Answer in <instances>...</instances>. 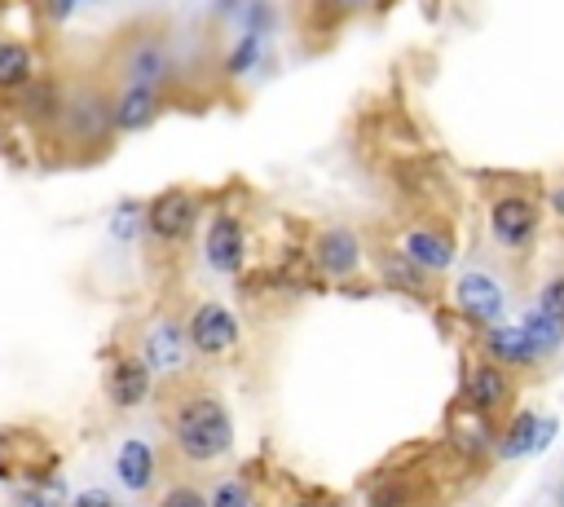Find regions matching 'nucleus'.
I'll use <instances>...</instances> for the list:
<instances>
[{
  "mask_svg": "<svg viewBox=\"0 0 564 507\" xmlns=\"http://www.w3.org/2000/svg\"><path fill=\"white\" fill-rule=\"evenodd\" d=\"M167 432L185 463H212L234 450V419L225 401L207 388H189L167 401Z\"/></svg>",
  "mask_w": 564,
  "mask_h": 507,
  "instance_id": "nucleus-1",
  "label": "nucleus"
},
{
  "mask_svg": "<svg viewBox=\"0 0 564 507\" xmlns=\"http://www.w3.org/2000/svg\"><path fill=\"white\" fill-rule=\"evenodd\" d=\"M53 128L62 132V141L70 150H88V154L101 150L115 132V123H110V84L101 75H88V71L62 79V101H57Z\"/></svg>",
  "mask_w": 564,
  "mask_h": 507,
  "instance_id": "nucleus-2",
  "label": "nucleus"
},
{
  "mask_svg": "<svg viewBox=\"0 0 564 507\" xmlns=\"http://www.w3.org/2000/svg\"><path fill=\"white\" fill-rule=\"evenodd\" d=\"M115 71H119V84L163 88L176 71V48L159 26H132L128 35H119Z\"/></svg>",
  "mask_w": 564,
  "mask_h": 507,
  "instance_id": "nucleus-3",
  "label": "nucleus"
},
{
  "mask_svg": "<svg viewBox=\"0 0 564 507\" xmlns=\"http://www.w3.org/2000/svg\"><path fill=\"white\" fill-rule=\"evenodd\" d=\"M463 397H467V406H471V414H476V419L494 423V419H502V414L511 410V401H516V379L507 375V366H498V362L480 357V362H471V366H467Z\"/></svg>",
  "mask_w": 564,
  "mask_h": 507,
  "instance_id": "nucleus-4",
  "label": "nucleus"
},
{
  "mask_svg": "<svg viewBox=\"0 0 564 507\" xmlns=\"http://www.w3.org/2000/svg\"><path fill=\"white\" fill-rule=\"evenodd\" d=\"M198 229V194L189 190H163L145 203V234H154L167 247H181Z\"/></svg>",
  "mask_w": 564,
  "mask_h": 507,
  "instance_id": "nucleus-5",
  "label": "nucleus"
},
{
  "mask_svg": "<svg viewBox=\"0 0 564 507\" xmlns=\"http://www.w3.org/2000/svg\"><path fill=\"white\" fill-rule=\"evenodd\" d=\"M185 339H189V353H203V357H225L234 344H238V317L220 304V300H203L189 322H185Z\"/></svg>",
  "mask_w": 564,
  "mask_h": 507,
  "instance_id": "nucleus-6",
  "label": "nucleus"
},
{
  "mask_svg": "<svg viewBox=\"0 0 564 507\" xmlns=\"http://www.w3.org/2000/svg\"><path fill=\"white\" fill-rule=\"evenodd\" d=\"M489 234L507 251H524L538 234V207L524 194H498L489 203Z\"/></svg>",
  "mask_w": 564,
  "mask_h": 507,
  "instance_id": "nucleus-7",
  "label": "nucleus"
},
{
  "mask_svg": "<svg viewBox=\"0 0 564 507\" xmlns=\"http://www.w3.org/2000/svg\"><path fill=\"white\" fill-rule=\"evenodd\" d=\"M145 366H150V375L159 370V375H176V370H185V362H189V339H185V326L176 322V317H154L150 326H145V335H141V353H137Z\"/></svg>",
  "mask_w": 564,
  "mask_h": 507,
  "instance_id": "nucleus-8",
  "label": "nucleus"
},
{
  "mask_svg": "<svg viewBox=\"0 0 564 507\" xmlns=\"http://www.w3.org/2000/svg\"><path fill=\"white\" fill-rule=\"evenodd\" d=\"M401 256L423 273H441L454 260V234L441 220H414L401 234Z\"/></svg>",
  "mask_w": 564,
  "mask_h": 507,
  "instance_id": "nucleus-9",
  "label": "nucleus"
},
{
  "mask_svg": "<svg viewBox=\"0 0 564 507\" xmlns=\"http://www.w3.org/2000/svg\"><path fill=\"white\" fill-rule=\"evenodd\" d=\"M454 304H458L463 317H471V322H480V326H498L502 313H507V295H502V287H498L489 273H480V269H471V273L458 278V287H454Z\"/></svg>",
  "mask_w": 564,
  "mask_h": 507,
  "instance_id": "nucleus-10",
  "label": "nucleus"
},
{
  "mask_svg": "<svg viewBox=\"0 0 564 507\" xmlns=\"http://www.w3.org/2000/svg\"><path fill=\"white\" fill-rule=\"evenodd\" d=\"M159 106H163L159 88H145V84H115L110 88V123H115V132L150 128L159 119Z\"/></svg>",
  "mask_w": 564,
  "mask_h": 507,
  "instance_id": "nucleus-11",
  "label": "nucleus"
},
{
  "mask_svg": "<svg viewBox=\"0 0 564 507\" xmlns=\"http://www.w3.org/2000/svg\"><path fill=\"white\" fill-rule=\"evenodd\" d=\"M203 256L216 273H238L242 269V256H247V238H242V220L220 212L212 216L207 234H203Z\"/></svg>",
  "mask_w": 564,
  "mask_h": 507,
  "instance_id": "nucleus-12",
  "label": "nucleus"
},
{
  "mask_svg": "<svg viewBox=\"0 0 564 507\" xmlns=\"http://www.w3.org/2000/svg\"><path fill=\"white\" fill-rule=\"evenodd\" d=\"M150 366L141 362V357H132V353H123L110 370H106V397H110V406H119V410H132V406H141L145 397H150Z\"/></svg>",
  "mask_w": 564,
  "mask_h": 507,
  "instance_id": "nucleus-13",
  "label": "nucleus"
},
{
  "mask_svg": "<svg viewBox=\"0 0 564 507\" xmlns=\"http://www.w3.org/2000/svg\"><path fill=\"white\" fill-rule=\"evenodd\" d=\"M313 256H317V269H322V273L348 278V273H357V265H361V242H357L352 229L335 225V229H322V234H317Z\"/></svg>",
  "mask_w": 564,
  "mask_h": 507,
  "instance_id": "nucleus-14",
  "label": "nucleus"
},
{
  "mask_svg": "<svg viewBox=\"0 0 564 507\" xmlns=\"http://www.w3.org/2000/svg\"><path fill=\"white\" fill-rule=\"evenodd\" d=\"M551 436H555V423L551 419H538V410H520L507 423V432L498 436V459H520L529 450H542Z\"/></svg>",
  "mask_w": 564,
  "mask_h": 507,
  "instance_id": "nucleus-15",
  "label": "nucleus"
},
{
  "mask_svg": "<svg viewBox=\"0 0 564 507\" xmlns=\"http://www.w3.org/2000/svg\"><path fill=\"white\" fill-rule=\"evenodd\" d=\"M115 476L132 494L150 489L154 485V450H150V441H141V436L119 441V450H115Z\"/></svg>",
  "mask_w": 564,
  "mask_h": 507,
  "instance_id": "nucleus-16",
  "label": "nucleus"
},
{
  "mask_svg": "<svg viewBox=\"0 0 564 507\" xmlns=\"http://www.w3.org/2000/svg\"><path fill=\"white\" fill-rule=\"evenodd\" d=\"M485 357L498 362V366H533L538 362L533 348H529V339H524V331L520 326H507V322L485 326Z\"/></svg>",
  "mask_w": 564,
  "mask_h": 507,
  "instance_id": "nucleus-17",
  "label": "nucleus"
},
{
  "mask_svg": "<svg viewBox=\"0 0 564 507\" xmlns=\"http://www.w3.org/2000/svg\"><path fill=\"white\" fill-rule=\"evenodd\" d=\"M35 75V57L22 40H4L0 35V88L4 93H22Z\"/></svg>",
  "mask_w": 564,
  "mask_h": 507,
  "instance_id": "nucleus-18",
  "label": "nucleus"
},
{
  "mask_svg": "<svg viewBox=\"0 0 564 507\" xmlns=\"http://www.w3.org/2000/svg\"><path fill=\"white\" fill-rule=\"evenodd\" d=\"M520 331H524V339H529V348H533V357H538V362H542V357H551V353L560 348V339H564V326H560V322H551V317H546V313H538V309H529V313H524Z\"/></svg>",
  "mask_w": 564,
  "mask_h": 507,
  "instance_id": "nucleus-19",
  "label": "nucleus"
},
{
  "mask_svg": "<svg viewBox=\"0 0 564 507\" xmlns=\"http://www.w3.org/2000/svg\"><path fill=\"white\" fill-rule=\"evenodd\" d=\"M70 494H66V481L62 476H40V481H26L22 489H13V507H66Z\"/></svg>",
  "mask_w": 564,
  "mask_h": 507,
  "instance_id": "nucleus-20",
  "label": "nucleus"
},
{
  "mask_svg": "<svg viewBox=\"0 0 564 507\" xmlns=\"http://www.w3.org/2000/svg\"><path fill=\"white\" fill-rule=\"evenodd\" d=\"M57 101H62V79H31L22 88V110L35 115L40 123H53L57 119Z\"/></svg>",
  "mask_w": 564,
  "mask_h": 507,
  "instance_id": "nucleus-21",
  "label": "nucleus"
},
{
  "mask_svg": "<svg viewBox=\"0 0 564 507\" xmlns=\"http://www.w3.org/2000/svg\"><path fill=\"white\" fill-rule=\"evenodd\" d=\"M379 265H383L379 273H383V282H388V287L410 291V295H423V291H427V273H423V269H414V265H410L401 251H388Z\"/></svg>",
  "mask_w": 564,
  "mask_h": 507,
  "instance_id": "nucleus-22",
  "label": "nucleus"
},
{
  "mask_svg": "<svg viewBox=\"0 0 564 507\" xmlns=\"http://www.w3.org/2000/svg\"><path fill=\"white\" fill-rule=\"evenodd\" d=\"M141 229H145V207H141L137 198H123V203L110 212V238H115V242H132Z\"/></svg>",
  "mask_w": 564,
  "mask_h": 507,
  "instance_id": "nucleus-23",
  "label": "nucleus"
},
{
  "mask_svg": "<svg viewBox=\"0 0 564 507\" xmlns=\"http://www.w3.org/2000/svg\"><path fill=\"white\" fill-rule=\"evenodd\" d=\"M260 48H264V44H260V35H247V31H242V35H238V44H234V48H229V57H225V75H234V79H238V75L256 71Z\"/></svg>",
  "mask_w": 564,
  "mask_h": 507,
  "instance_id": "nucleus-24",
  "label": "nucleus"
},
{
  "mask_svg": "<svg viewBox=\"0 0 564 507\" xmlns=\"http://www.w3.org/2000/svg\"><path fill=\"white\" fill-rule=\"evenodd\" d=\"M370 507H419V489L410 481H383L370 494Z\"/></svg>",
  "mask_w": 564,
  "mask_h": 507,
  "instance_id": "nucleus-25",
  "label": "nucleus"
},
{
  "mask_svg": "<svg viewBox=\"0 0 564 507\" xmlns=\"http://www.w3.org/2000/svg\"><path fill=\"white\" fill-rule=\"evenodd\" d=\"M370 0H308V18L317 22H326V26H335V22H344V18H352V13H361Z\"/></svg>",
  "mask_w": 564,
  "mask_h": 507,
  "instance_id": "nucleus-26",
  "label": "nucleus"
},
{
  "mask_svg": "<svg viewBox=\"0 0 564 507\" xmlns=\"http://www.w3.org/2000/svg\"><path fill=\"white\" fill-rule=\"evenodd\" d=\"M207 507H251V494H247V485L238 476H225V481L212 485Z\"/></svg>",
  "mask_w": 564,
  "mask_h": 507,
  "instance_id": "nucleus-27",
  "label": "nucleus"
},
{
  "mask_svg": "<svg viewBox=\"0 0 564 507\" xmlns=\"http://www.w3.org/2000/svg\"><path fill=\"white\" fill-rule=\"evenodd\" d=\"M238 18H242V31H247V35H264V31L273 26V9H269V0H242Z\"/></svg>",
  "mask_w": 564,
  "mask_h": 507,
  "instance_id": "nucleus-28",
  "label": "nucleus"
},
{
  "mask_svg": "<svg viewBox=\"0 0 564 507\" xmlns=\"http://www.w3.org/2000/svg\"><path fill=\"white\" fill-rule=\"evenodd\" d=\"M538 313H546L551 322L564 326V273H555V278L538 291Z\"/></svg>",
  "mask_w": 564,
  "mask_h": 507,
  "instance_id": "nucleus-29",
  "label": "nucleus"
},
{
  "mask_svg": "<svg viewBox=\"0 0 564 507\" xmlns=\"http://www.w3.org/2000/svg\"><path fill=\"white\" fill-rule=\"evenodd\" d=\"M159 507H207V498H203L194 485H172V489L159 498Z\"/></svg>",
  "mask_w": 564,
  "mask_h": 507,
  "instance_id": "nucleus-30",
  "label": "nucleus"
},
{
  "mask_svg": "<svg viewBox=\"0 0 564 507\" xmlns=\"http://www.w3.org/2000/svg\"><path fill=\"white\" fill-rule=\"evenodd\" d=\"M66 507H119V503H115L110 489H84V494H75Z\"/></svg>",
  "mask_w": 564,
  "mask_h": 507,
  "instance_id": "nucleus-31",
  "label": "nucleus"
},
{
  "mask_svg": "<svg viewBox=\"0 0 564 507\" xmlns=\"http://www.w3.org/2000/svg\"><path fill=\"white\" fill-rule=\"evenodd\" d=\"M75 4H79V0H44V13H48V22L57 26V22H66V18L75 13Z\"/></svg>",
  "mask_w": 564,
  "mask_h": 507,
  "instance_id": "nucleus-32",
  "label": "nucleus"
},
{
  "mask_svg": "<svg viewBox=\"0 0 564 507\" xmlns=\"http://www.w3.org/2000/svg\"><path fill=\"white\" fill-rule=\"evenodd\" d=\"M551 212H555V216H564V185H555V190H551Z\"/></svg>",
  "mask_w": 564,
  "mask_h": 507,
  "instance_id": "nucleus-33",
  "label": "nucleus"
},
{
  "mask_svg": "<svg viewBox=\"0 0 564 507\" xmlns=\"http://www.w3.org/2000/svg\"><path fill=\"white\" fill-rule=\"evenodd\" d=\"M286 507H322L317 498H300V503H286Z\"/></svg>",
  "mask_w": 564,
  "mask_h": 507,
  "instance_id": "nucleus-34",
  "label": "nucleus"
},
{
  "mask_svg": "<svg viewBox=\"0 0 564 507\" xmlns=\"http://www.w3.org/2000/svg\"><path fill=\"white\" fill-rule=\"evenodd\" d=\"M322 507H348V503H322Z\"/></svg>",
  "mask_w": 564,
  "mask_h": 507,
  "instance_id": "nucleus-35",
  "label": "nucleus"
},
{
  "mask_svg": "<svg viewBox=\"0 0 564 507\" xmlns=\"http://www.w3.org/2000/svg\"><path fill=\"white\" fill-rule=\"evenodd\" d=\"M560 503H564V485H560Z\"/></svg>",
  "mask_w": 564,
  "mask_h": 507,
  "instance_id": "nucleus-36",
  "label": "nucleus"
}]
</instances>
